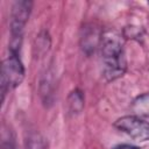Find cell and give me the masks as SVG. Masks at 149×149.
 I'll return each instance as SVG.
<instances>
[{"instance_id": "6da1fadb", "label": "cell", "mask_w": 149, "mask_h": 149, "mask_svg": "<svg viewBox=\"0 0 149 149\" xmlns=\"http://www.w3.org/2000/svg\"><path fill=\"white\" fill-rule=\"evenodd\" d=\"M101 73L107 81H113L123 76L127 69L123 41L113 31L106 33L100 43Z\"/></svg>"}, {"instance_id": "7a4b0ae2", "label": "cell", "mask_w": 149, "mask_h": 149, "mask_svg": "<svg viewBox=\"0 0 149 149\" xmlns=\"http://www.w3.org/2000/svg\"><path fill=\"white\" fill-rule=\"evenodd\" d=\"M33 3L30 1H16L10 14V47L9 51L19 52L26 23L29 19Z\"/></svg>"}, {"instance_id": "3957f363", "label": "cell", "mask_w": 149, "mask_h": 149, "mask_svg": "<svg viewBox=\"0 0 149 149\" xmlns=\"http://www.w3.org/2000/svg\"><path fill=\"white\" fill-rule=\"evenodd\" d=\"M24 78V66L21 62L19 52L9 51L8 57L3 61L1 68V91L2 99L5 94L19 86Z\"/></svg>"}, {"instance_id": "277c9868", "label": "cell", "mask_w": 149, "mask_h": 149, "mask_svg": "<svg viewBox=\"0 0 149 149\" xmlns=\"http://www.w3.org/2000/svg\"><path fill=\"white\" fill-rule=\"evenodd\" d=\"M114 126L137 141L149 140V123L137 115H127L118 119Z\"/></svg>"}, {"instance_id": "5b68a950", "label": "cell", "mask_w": 149, "mask_h": 149, "mask_svg": "<svg viewBox=\"0 0 149 149\" xmlns=\"http://www.w3.org/2000/svg\"><path fill=\"white\" fill-rule=\"evenodd\" d=\"M132 111L139 116L149 118V93L139 95L132 104Z\"/></svg>"}, {"instance_id": "8992f818", "label": "cell", "mask_w": 149, "mask_h": 149, "mask_svg": "<svg viewBox=\"0 0 149 149\" xmlns=\"http://www.w3.org/2000/svg\"><path fill=\"white\" fill-rule=\"evenodd\" d=\"M28 149H43V142L42 139L38 135H31L28 140V144H27Z\"/></svg>"}, {"instance_id": "52a82bcc", "label": "cell", "mask_w": 149, "mask_h": 149, "mask_svg": "<svg viewBox=\"0 0 149 149\" xmlns=\"http://www.w3.org/2000/svg\"><path fill=\"white\" fill-rule=\"evenodd\" d=\"M1 149H17L15 143L10 140H3L1 144Z\"/></svg>"}, {"instance_id": "ba28073f", "label": "cell", "mask_w": 149, "mask_h": 149, "mask_svg": "<svg viewBox=\"0 0 149 149\" xmlns=\"http://www.w3.org/2000/svg\"><path fill=\"white\" fill-rule=\"evenodd\" d=\"M113 149H140V148L133 144H119V146H115Z\"/></svg>"}]
</instances>
